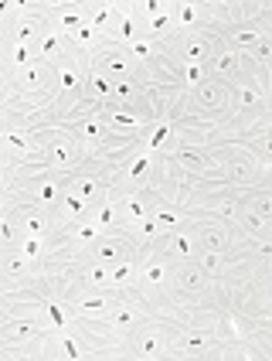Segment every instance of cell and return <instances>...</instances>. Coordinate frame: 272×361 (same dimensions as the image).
I'll return each mask as SVG.
<instances>
[{"instance_id":"6","label":"cell","mask_w":272,"mask_h":361,"mask_svg":"<svg viewBox=\"0 0 272 361\" xmlns=\"http://www.w3.org/2000/svg\"><path fill=\"white\" fill-rule=\"evenodd\" d=\"M154 164H156V154H147L143 147H136L133 157L113 174L109 195H130V191L154 188Z\"/></svg>"},{"instance_id":"7","label":"cell","mask_w":272,"mask_h":361,"mask_svg":"<svg viewBox=\"0 0 272 361\" xmlns=\"http://www.w3.org/2000/svg\"><path fill=\"white\" fill-rule=\"evenodd\" d=\"M55 85V68L48 61H35L27 68H18V72H7V92L14 96H24V99H35V96H48Z\"/></svg>"},{"instance_id":"12","label":"cell","mask_w":272,"mask_h":361,"mask_svg":"<svg viewBox=\"0 0 272 361\" xmlns=\"http://www.w3.org/2000/svg\"><path fill=\"white\" fill-rule=\"evenodd\" d=\"M0 266H4V280H7V286L31 283V280H38V276H41V262H31L18 249V245H14V249H4V259H0Z\"/></svg>"},{"instance_id":"3","label":"cell","mask_w":272,"mask_h":361,"mask_svg":"<svg viewBox=\"0 0 272 361\" xmlns=\"http://www.w3.org/2000/svg\"><path fill=\"white\" fill-rule=\"evenodd\" d=\"M180 331V324H140L136 331H130L123 338V355L126 358H167L171 351V341L174 334Z\"/></svg>"},{"instance_id":"15","label":"cell","mask_w":272,"mask_h":361,"mask_svg":"<svg viewBox=\"0 0 272 361\" xmlns=\"http://www.w3.org/2000/svg\"><path fill=\"white\" fill-rule=\"evenodd\" d=\"M92 219H96V225L106 232V235H119V232H126L123 215H119V201L113 198V195H106V198L92 208Z\"/></svg>"},{"instance_id":"11","label":"cell","mask_w":272,"mask_h":361,"mask_svg":"<svg viewBox=\"0 0 272 361\" xmlns=\"http://www.w3.org/2000/svg\"><path fill=\"white\" fill-rule=\"evenodd\" d=\"M140 252V245H136L133 235H102V239L85 252V259H92V262H102V266H116V262L123 259H130V256H136Z\"/></svg>"},{"instance_id":"13","label":"cell","mask_w":272,"mask_h":361,"mask_svg":"<svg viewBox=\"0 0 272 361\" xmlns=\"http://www.w3.org/2000/svg\"><path fill=\"white\" fill-rule=\"evenodd\" d=\"M232 221L242 228V232H245V239H269V232H272V221H266L262 215H255V212L242 198H238V204H235Z\"/></svg>"},{"instance_id":"19","label":"cell","mask_w":272,"mask_h":361,"mask_svg":"<svg viewBox=\"0 0 272 361\" xmlns=\"http://www.w3.org/2000/svg\"><path fill=\"white\" fill-rule=\"evenodd\" d=\"M18 249L27 256L31 262H41L44 259V239H35V235H20L18 242Z\"/></svg>"},{"instance_id":"1","label":"cell","mask_w":272,"mask_h":361,"mask_svg":"<svg viewBox=\"0 0 272 361\" xmlns=\"http://www.w3.org/2000/svg\"><path fill=\"white\" fill-rule=\"evenodd\" d=\"M211 143V154L218 167H221V178L232 188H255V184H266V167L255 161L252 154L235 140H208Z\"/></svg>"},{"instance_id":"16","label":"cell","mask_w":272,"mask_h":361,"mask_svg":"<svg viewBox=\"0 0 272 361\" xmlns=\"http://www.w3.org/2000/svg\"><path fill=\"white\" fill-rule=\"evenodd\" d=\"M58 208H61V221H65V225H78V221L92 219V204L82 198V195H75L72 188H65V191H61Z\"/></svg>"},{"instance_id":"20","label":"cell","mask_w":272,"mask_h":361,"mask_svg":"<svg viewBox=\"0 0 272 361\" xmlns=\"http://www.w3.org/2000/svg\"><path fill=\"white\" fill-rule=\"evenodd\" d=\"M180 75H184V89H187V92H191V89H197L201 82L211 79L204 65H184V72H180Z\"/></svg>"},{"instance_id":"18","label":"cell","mask_w":272,"mask_h":361,"mask_svg":"<svg viewBox=\"0 0 272 361\" xmlns=\"http://www.w3.org/2000/svg\"><path fill=\"white\" fill-rule=\"evenodd\" d=\"M194 262L201 266V273L208 276L211 283H225V269H228V256L221 252H211V249H197Z\"/></svg>"},{"instance_id":"5","label":"cell","mask_w":272,"mask_h":361,"mask_svg":"<svg viewBox=\"0 0 272 361\" xmlns=\"http://www.w3.org/2000/svg\"><path fill=\"white\" fill-rule=\"evenodd\" d=\"M167 286L180 303H191V307H201L208 303V293H211V280L201 273V266L194 259H171V276H167Z\"/></svg>"},{"instance_id":"14","label":"cell","mask_w":272,"mask_h":361,"mask_svg":"<svg viewBox=\"0 0 272 361\" xmlns=\"http://www.w3.org/2000/svg\"><path fill=\"white\" fill-rule=\"evenodd\" d=\"M85 20H89L85 18V4H58V7L51 11V20H48V24H51L55 31H61V35H75Z\"/></svg>"},{"instance_id":"4","label":"cell","mask_w":272,"mask_h":361,"mask_svg":"<svg viewBox=\"0 0 272 361\" xmlns=\"http://www.w3.org/2000/svg\"><path fill=\"white\" fill-rule=\"evenodd\" d=\"M221 331H218V324H197V327H180L174 334V341H171V351H167V358H214V355H221Z\"/></svg>"},{"instance_id":"8","label":"cell","mask_w":272,"mask_h":361,"mask_svg":"<svg viewBox=\"0 0 272 361\" xmlns=\"http://www.w3.org/2000/svg\"><path fill=\"white\" fill-rule=\"evenodd\" d=\"M119 201V215H123V225H126V232L140 225L143 219H150L154 215V208L163 201V195L156 191V188H143V191H130V195H113Z\"/></svg>"},{"instance_id":"17","label":"cell","mask_w":272,"mask_h":361,"mask_svg":"<svg viewBox=\"0 0 272 361\" xmlns=\"http://www.w3.org/2000/svg\"><path fill=\"white\" fill-rule=\"evenodd\" d=\"M85 18L99 31V38L106 41V35L113 31V24L119 20V7L116 4H85Z\"/></svg>"},{"instance_id":"9","label":"cell","mask_w":272,"mask_h":361,"mask_svg":"<svg viewBox=\"0 0 272 361\" xmlns=\"http://www.w3.org/2000/svg\"><path fill=\"white\" fill-rule=\"evenodd\" d=\"M191 235H194L197 249H211V252H221V256H228L235 249L232 228L221 219H214V215H204V221L191 225Z\"/></svg>"},{"instance_id":"10","label":"cell","mask_w":272,"mask_h":361,"mask_svg":"<svg viewBox=\"0 0 272 361\" xmlns=\"http://www.w3.org/2000/svg\"><path fill=\"white\" fill-rule=\"evenodd\" d=\"M204 68H208V75L211 79H221L235 85V82H242V59H238V51H232L225 41H211V51H208V61H204Z\"/></svg>"},{"instance_id":"2","label":"cell","mask_w":272,"mask_h":361,"mask_svg":"<svg viewBox=\"0 0 272 361\" xmlns=\"http://www.w3.org/2000/svg\"><path fill=\"white\" fill-rule=\"evenodd\" d=\"M89 65H92V72H99L102 79H109V82H140L147 89V79H150V72L140 61H133V55L126 51V44L102 41L99 51L89 55Z\"/></svg>"}]
</instances>
